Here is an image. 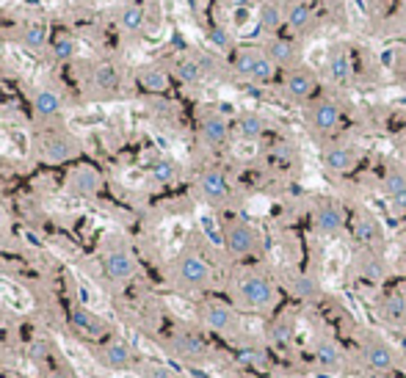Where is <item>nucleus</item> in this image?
Instances as JSON below:
<instances>
[{
	"mask_svg": "<svg viewBox=\"0 0 406 378\" xmlns=\"http://www.w3.org/2000/svg\"><path fill=\"white\" fill-rule=\"evenodd\" d=\"M282 12H279V6H274V3H263L260 6V25L266 28V31H277L279 25H282Z\"/></svg>",
	"mask_w": 406,
	"mask_h": 378,
	"instance_id": "obj_31",
	"label": "nucleus"
},
{
	"mask_svg": "<svg viewBox=\"0 0 406 378\" xmlns=\"http://www.w3.org/2000/svg\"><path fill=\"white\" fill-rule=\"evenodd\" d=\"M111 378H138V375H133V373H125V370H119V373H114Z\"/></svg>",
	"mask_w": 406,
	"mask_h": 378,
	"instance_id": "obj_46",
	"label": "nucleus"
},
{
	"mask_svg": "<svg viewBox=\"0 0 406 378\" xmlns=\"http://www.w3.org/2000/svg\"><path fill=\"white\" fill-rule=\"evenodd\" d=\"M343 227V208L334 202H326L315 210V230L323 235H334Z\"/></svg>",
	"mask_w": 406,
	"mask_h": 378,
	"instance_id": "obj_12",
	"label": "nucleus"
},
{
	"mask_svg": "<svg viewBox=\"0 0 406 378\" xmlns=\"http://www.w3.org/2000/svg\"><path fill=\"white\" fill-rule=\"evenodd\" d=\"M384 194L392 202L395 213H406V174L403 171H387L384 177Z\"/></svg>",
	"mask_w": 406,
	"mask_h": 378,
	"instance_id": "obj_10",
	"label": "nucleus"
},
{
	"mask_svg": "<svg viewBox=\"0 0 406 378\" xmlns=\"http://www.w3.org/2000/svg\"><path fill=\"white\" fill-rule=\"evenodd\" d=\"M78 301L86 312H103L108 307V301L103 298V293L86 279V276H78Z\"/></svg>",
	"mask_w": 406,
	"mask_h": 378,
	"instance_id": "obj_16",
	"label": "nucleus"
},
{
	"mask_svg": "<svg viewBox=\"0 0 406 378\" xmlns=\"http://www.w3.org/2000/svg\"><path fill=\"white\" fill-rule=\"evenodd\" d=\"M130 340H133V342H136V345H138V348H141L144 353H152V356H160V353H158V348H155L152 342H147V340H144L141 334H133Z\"/></svg>",
	"mask_w": 406,
	"mask_h": 378,
	"instance_id": "obj_45",
	"label": "nucleus"
},
{
	"mask_svg": "<svg viewBox=\"0 0 406 378\" xmlns=\"http://www.w3.org/2000/svg\"><path fill=\"white\" fill-rule=\"evenodd\" d=\"M238 298L249 307V309H268L277 298V290L274 285L260 276V274H246L241 282H238Z\"/></svg>",
	"mask_w": 406,
	"mask_h": 378,
	"instance_id": "obj_1",
	"label": "nucleus"
},
{
	"mask_svg": "<svg viewBox=\"0 0 406 378\" xmlns=\"http://www.w3.org/2000/svg\"><path fill=\"white\" fill-rule=\"evenodd\" d=\"M174 163L171 160H155V166H152V177H155V182H171L174 179Z\"/></svg>",
	"mask_w": 406,
	"mask_h": 378,
	"instance_id": "obj_40",
	"label": "nucleus"
},
{
	"mask_svg": "<svg viewBox=\"0 0 406 378\" xmlns=\"http://www.w3.org/2000/svg\"><path fill=\"white\" fill-rule=\"evenodd\" d=\"M116 80H119V75H116V69H114L111 64H103V67L94 69V83H97L100 89H114Z\"/></svg>",
	"mask_w": 406,
	"mask_h": 378,
	"instance_id": "obj_38",
	"label": "nucleus"
},
{
	"mask_svg": "<svg viewBox=\"0 0 406 378\" xmlns=\"http://www.w3.org/2000/svg\"><path fill=\"white\" fill-rule=\"evenodd\" d=\"M362 359L376 373H389L398 364V356L389 348V342H384L381 337H373V334H365L362 337Z\"/></svg>",
	"mask_w": 406,
	"mask_h": 378,
	"instance_id": "obj_2",
	"label": "nucleus"
},
{
	"mask_svg": "<svg viewBox=\"0 0 406 378\" xmlns=\"http://www.w3.org/2000/svg\"><path fill=\"white\" fill-rule=\"evenodd\" d=\"M274 72H277V64L263 53L260 61H257V67H255L252 80H257V83H271V80H274Z\"/></svg>",
	"mask_w": 406,
	"mask_h": 378,
	"instance_id": "obj_37",
	"label": "nucleus"
},
{
	"mask_svg": "<svg viewBox=\"0 0 406 378\" xmlns=\"http://www.w3.org/2000/svg\"><path fill=\"white\" fill-rule=\"evenodd\" d=\"M103 359H105V364L108 367H127V362H130V348L125 345V342H111L108 348H105V353H103Z\"/></svg>",
	"mask_w": 406,
	"mask_h": 378,
	"instance_id": "obj_26",
	"label": "nucleus"
},
{
	"mask_svg": "<svg viewBox=\"0 0 406 378\" xmlns=\"http://www.w3.org/2000/svg\"><path fill=\"white\" fill-rule=\"evenodd\" d=\"M403 135H406V124H403Z\"/></svg>",
	"mask_w": 406,
	"mask_h": 378,
	"instance_id": "obj_47",
	"label": "nucleus"
},
{
	"mask_svg": "<svg viewBox=\"0 0 406 378\" xmlns=\"http://www.w3.org/2000/svg\"><path fill=\"white\" fill-rule=\"evenodd\" d=\"M58 345H61V351L67 353L70 364L75 367V373H78L81 378H97V375H100L97 362L92 359V353H89L83 345H78V342L70 340V337H58Z\"/></svg>",
	"mask_w": 406,
	"mask_h": 378,
	"instance_id": "obj_3",
	"label": "nucleus"
},
{
	"mask_svg": "<svg viewBox=\"0 0 406 378\" xmlns=\"http://www.w3.org/2000/svg\"><path fill=\"white\" fill-rule=\"evenodd\" d=\"M144 378H171V370L163 367V364H149L147 373H144Z\"/></svg>",
	"mask_w": 406,
	"mask_h": 378,
	"instance_id": "obj_42",
	"label": "nucleus"
},
{
	"mask_svg": "<svg viewBox=\"0 0 406 378\" xmlns=\"http://www.w3.org/2000/svg\"><path fill=\"white\" fill-rule=\"evenodd\" d=\"M202 318H205V323H208L213 331H230V329L235 326V315H233L227 307H222V304L205 307V309H202Z\"/></svg>",
	"mask_w": 406,
	"mask_h": 378,
	"instance_id": "obj_19",
	"label": "nucleus"
},
{
	"mask_svg": "<svg viewBox=\"0 0 406 378\" xmlns=\"http://www.w3.org/2000/svg\"><path fill=\"white\" fill-rule=\"evenodd\" d=\"M260 56H263V53H257V50H241L238 58H235V69H238L244 78H252V75H255V67H257V61H260Z\"/></svg>",
	"mask_w": 406,
	"mask_h": 378,
	"instance_id": "obj_32",
	"label": "nucleus"
},
{
	"mask_svg": "<svg viewBox=\"0 0 406 378\" xmlns=\"http://www.w3.org/2000/svg\"><path fill=\"white\" fill-rule=\"evenodd\" d=\"M224 243H227V249H230L233 254L244 257V254H255V252H257L260 235H257V230L249 227V224H233V227L224 232Z\"/></svg>",
	"mask_w": 406,
	"mask_h": 378,
	"instance_id": "obj_4",
	"label": "nucleus"
},
{
	"mask_svg": "<svg viewBox=\"0 0 406 378\" xmlns=\"http://www.w3.org/2000/svg\"><path fill=\"white\" fill-rule=\"evenodd\" d=\"M75 323L83 329V331H89V334H97V326L92 323V318H89V312H78L75 315Z\"/></svg>",
	"mask_w": 406,
	"mask_h": 378,
	"instance_id": "obj_43",
	"label": "nucleus"
},
{
	"mask_svg": "<svg viewBox=\"0 0 406 378\" xmlns=\"http://www.w3.org/2000/svg\"><path fill=\"white\" fill-rule=\"evenodd\" d=\"M351 72H354V67H351L348 53L334 50V53L329 56V61H326V75H329L334 83H348V80H351Z\"/></svg>",
	"mask_w": 406,
	"mask_h": 378,
	"instance_id": "obj_20",
	"label": "nucleus"
},
{
	"mask_svg": "<svg viewBox=\"0 0 406 378\" xmlns=\"http://www.w3.org/2000/svg\"><path fill=\"white\" fill-rule=\"evenodd\" d=\"M277 67H290L296 61V45L290 39H274L268 45V53H266Z\"/></svg>",
	"mask_w": 406,
	"mask_h": 378,
	"instance_id": "obj_22",
	"label": "nucleus"
},
{
	"mask_svg": "<svg viewBox=\"0 0 406 378\" xmlns=\"http://www.w3.org/2000/svg\"><path fill=\"white\" fill-rule=\"evenodd\" d=\"M72 191L81 197H94L100 191V174L94 168H78L72 174Z\"/></svg>",
	"mask_w": 406,
	"mask_h": 378,
	"instance_id": "obj_21",
	"label": "nucleus"
},
{
	"mask_svg": "<svg viewBox=\"0 0 406 378\" xmlns=\"http://www.w3.org/2000/svg\"><path fill=\"white\" fill-rule=\"evenodd\" d=\"M177 271H180V279H182L185 285H191V287H202V285H208V279H211L208 263L202 260V257H196V254L182 257Z\"/></svg>",
	"mask_w": 406,
	"mask_h": 378,
	"instance_id": "obj_7",
	"label": "nucleus"
},
{
	"mask_svg": "<svg viewBox=\"0 0 406 378\" xmlns=\"http://www.w3.org/2000/svg\"><path fill=\"white\" fill-rule=\"evenodd\" d=\"M53 53H56V58H61V61H70V58L78 53V45H75V39H70V36H61V39L56 42Z\"/></svg>",
	"mask_w": 406,
	"mask_h": 378,
	"instance_id": "obj_41",
	"label": "nucleus"
},
{
	"mask_svg": "<svg viewBox=\"0 0 406 378\" xmlns=\"http://www.w3.org/2000/svg\"><path fill=\"white\" fill-rule=\"evenodd\" d=\"M238 130H241V135H244V138L255 141V138H260V135H263V130H266V122H263L260 116H255V113H246V116H241V122H238Z\"/></svg>",
	"mask_w": 406,
	"mask_h": 378,
	"instance_id": "obj_30",
	"label": "nucleus"
},
{
	"mask_svg": "<svg viewBox=\"0 0 406 378\" xmlns=\"http://www.w3.org/2000/svg\"><path fill=\"white\" fill-rule=\"evenodd\" d=\"M199 191H202V197L205 199H211V202H222L227 194H230V185H227V177L222 174V171H205L199 177Z\"/></svg>",
	"mask_w": 406,
	"mask_h": 378,
	"instance_id": "obj_11",
	"label": "nucleus"
},
{
	"mask_svg": "<svg viewBox=\"0 0 406 378\" xmlns=\"http://www.w3.org/2000/svg\"><path fill=\"white\" fill-rule=\"evenodd\" d=\"M0 304H3L6 309H12V312H17V315L34 309L31 293L23 285H17L12 279H3V276H0Z\"/></svg>",
	"mask_w": 406,
	"mask_h": 378,
	"instance_id": "obj_5",
	"label": "nucleus"
},
{
	"mask_svg": "<svg viewBox=\"0 0 406 378\" xmlns=\"http://www.w3.org/2000/svg\"><path fill=\"white\" fill-rule=\"evenodd\" d=\"M354 238L362 243V246H373L381 241V227L378 221L370 216V213H356L354 219Z\"/></svg>",
	"mask_w": 406,
	"mask_h": 378,
	"instance_id": "obj_14",
	"label": "nucleus"
},
{
	"mask_svg": "<svg viewBox=\"0 0 406 378\" xmlns=\"http://www.w3.org/2000/svg\"><path fill=\"white\" fill-rule=\"evenodd\" d=\"M354 163H356V152L351 146H329L323 152V166L332 168V171H337V174L351 171Z\"/></svg>",
	"mask_w": 406,
	"mask_h": 378,
	"instance_id": "obj_15",
	"label": "nucleus"
},
{
	"mask_svg": "<svg viewBox=\"0 0 406 378\" xmlns=\"http://www.w3.org/2000/svg\"><path fill=\"white\" fill-rule=\"evenodd\" d=\"M103 265H105V274L111 279H116V282H125V279H130L136 274V263H133V257L127 252H111Z\"/></svg>",
	"mask_w": 406,
	"mask_h": 378,
	"instance_id": "obj_13",
	"label": "nucleus"
},
{
	"mask_svg": "<svg viewBox=\"0 0 406 378\" xmlns=\"http://www.w3.org/2000/svg\"><path fill=\"white\" fill-rule=\"evenodd\" d=\"M72 144L67 141V138H50L47 144H45V157L50 160V163H61V160H67V157H72Z\"/></svg>",
	"mask_w": 406,
	"mask_h": 378,
	"instance_id": "obj_24",
	"label": "nucleus"
},
{
	"mask_svg": "<svg viewBox=\"0 0 406 378\" xmlns=\"http://www.w3.org/2000/svg\"><path fill=\"white\" fill-rule=\"evenodd\" d=\"M230 135V127H227V119L219 116V113H211L202 119V138L208 144H224Z\"/></svg>",
	"mask_w": 406,
	"mask_h": 378,
	"instance_id": "obj_18",
	"label": "nucleus"
},
{
	"mask_svg": "<svg viewBox=\"0 0 406 378\" xmlns=\"http://www.w3.org/2000/svg\"><path fill=\"white\" fill-rule=\"evenodd\" d=\"M378 318L387 326H406V293H392L378 301Z\"/></svg>",
	"mask_w": 406,
	"mask_h": 378,
	"instance_id": "obj_9",
	"label": "nucleus"
},
{
	"mask_svg": "<svg viewBox=\"0 0 406 378\" xmlns=\"http://www.w3.org/2000/svg\"><path fill=\"white\" fill-rule=\"evenodd\" d=\"M310 20H312V12H310V6H304V3H296V6L288 12V25H290L293 31L307 28Z\"/></svg>",
	"mask_w": 406,
	"mask_h": 378,
	"instance_id": "obj_33",
	"label": "nucleus"
},
{
	"mask_svg": "<svg viewBox=\"0 0 406 378\" xmlns=\"http://www.w3.org/2000/svg\"><path fill=\"white\" fill-rule=\"evenodd\" d=\"M202 69H205V64L196 61V58H182L177 64V78L185 80V83H199L202 80Z\"/></svg>",
	"mask_w": 406,
	"mask_h": 378,
	"instance_id": "obj_27",
	"label": "nucleus"
},
{
	"mask_svg": "<svg viewBox=\"0 0 406 378\" xmlns=\"http://www.w3.org/2000/svg\"><path fill=\"white\" fill-rule=\"evenodd\" d=\"M260 3H268V0H260Z\"/></svg>",
	"mask_w": 406,
	"mask_h": 378,
	"instance_id": "obj_48",
	"label": "nucleus"
},
{
	"mask_svg": "<svg viewBox=\"0 0 406 378\" xmlns=\"http://www.w3.org/2000/svg\"><path fill=\"white\" fill-rule=\"evenodd\" d=\"M23 42H25L28 50H42L47 45V28L42 23H31L23 34Z\"/></svg>",
	"mask_w": 406,
	"mask_h": 378,
	"instance_id": "obj_29",
	"label": "nucleus"
},
{
	"mask_svg": "<svg viewBox=\"0 0 406 378\" xmlns=\"http://www.w3.org/2000/svg\"><path fill=\"white\" fill-rule=\"evenodd\" d=\"M268 337H271V342L274 345H288L290 342V337H293V323L290 320H277V323H271V329H268Z\"/></svg>",
	"mask_w": 406,
	"mask_h": 378,
	"instance_id": "obj_35",
	"label": "nucleus"
},
{
	"mask_svg": "<svg viewBox=\"0 0 406 378\" xmlns=\"http://www.w3.org/2000/svg\"><path fill=\"white\" fill-rule=\"evenodd\" d=\"M285 89H288V94H290L293 100H307V97L312 94V89H315V78H312L307 69H296V72L288 75Z\"/></svg>",
	"mask_w": 406,
	"mask_h": 378,
	"instance_id": "obj_17",
	"label": "nucleus"
},
{
	"mask_svg": "<svg viewBox=\"0 0 406 378\" xmlns=\"http://www.w3.org/2000/svg\"><path fill=\"white\" fill-rule=\"evenodd\" d=\"M141 86L149 89V91H166L169 78H166V72H160V69H144V72H141Z\"/></svg>",
	"mask_w": 406,
	"mask_h": 378,
	"instance_id": "obj_34",
	"label": "nucleus"
},
{
	"mask_svg": "<svg viewBox=\"0 0 406 378\" xmlns=\"http://www.w3.org/2000/svg\"><path fill=\"white\" fill-rule=\"evenodd\" d=\"M177 348H180V353H185V356H199V353H205V342H202L199 337H193V334H182V337H177Z\"/></svg>",
	"mask_w": 406,
	"mask_h": 378,
	"instance_id": "obj_36",
	"label": "nucleus"
},
{
	"mask_svg": "<svg viewBox=\"0 0 406 378\" xmlns=\"http://www.w3.org/2000/svg\"><path fill=\"white\" fill-rule=\"evenodd\" d=\"M34 105H36V113L39 116H56L61 111V97L53 91V89H42L36 97H34Z\"/></svg>",
	"mask_w": 406,
	"mask_h": 378,
	"instance_id": "obj_23",
	"label": "nucleus"
},
{
	"mask_svg": "<svg viewBox=\"0 0 406 378\" xmlns=\"http://www.w3.org/2000/svg\"><path fill=\"white\" fill-rule=\"evenodd\" d=\"M384 263H381V257H376V254H365L362 260H359V276H365V279H370V282H381L384 279Z\"/></svg>",
	"mask_w": 406,
	"mask_h": 378,
	"instance_id": "obj_25",
	"label": "nucleus"
},
{
	"mask_svg": "<svg viewBox=\"0 0 406 378\" xmlns=\"http://www.w3.org/2000/svg\"><path fill=\"white\" fill-rule=\"evenodd\" d=\"M211 42H213L216 47H227V45H230V36H227L224 28H213V31H211Z\"/></svg>",
	"mask_w": 406,
	"mask_h": 378,
	"instance_id": "obj_44",
	"label": "nucleus"
},
{
	"mask_svg": "<svg viewBox=\"0 0 406 378\" xmlns=\"http://www.w3.org/2000/svg\"><path fill=\"white\" fill-rule=\"evenodd\" d=\"M312 359H315V367L323 370V373H337V370L343 367V351H340L332 340H326V337H321V340L315 342Z\"/></svg>",
	"mask_w": 406,
	"mask_h": 378,
	"instance_id": "obj_6",
	"label": "nucleus"
},
{
	"mask_svg": "<svg viewBox=\"0 0 406 378\" xmlns=\"http://www.w3.org/2000/svg\"><path fill=\"white\" fill-rule=\"evenodd\" d=\"M290 287H293V293L301 296V298H315V296H318V285H315V279H310V276H296V279L290 282Z\"/></svg>",
	"mask_w": 406,
	"mask_h": 378,
	"instance_id": "obj_39",
	"label": "nucleus"
},
{
	"mask_svg": "<svg viewBox=\"0 0 406 378\" xmlns=\"http://www.w3.org/2000/svg\"><path fill=\"white\" fill-rule=\"evenodd\" d=\"M119 23H122V28L125 31H141L144 28V9L141 6H136V3H130V6H125L122 9V17H119Z\"/></svg>",
	"mask_w": 406,
	"mask_h": 378,
	"instance_id": "obj_28",
	"label": "nucleus"
},
{
	"mask_svg": "<svg viewBox=\"0 0 406 378\" xmlns=\"http://www.w3.org/2000/svg\"><path fill=\"white\" fill-rule=\"evenodd\" d=\"M307 122H310L312 130L329 133V130H334V127L340 124V108H337L334 102H318V105L310 108Z\"/></svg>",
	"mask_w": 406,
	"mask_h": 378,
	"instance_id": "obj_8",
	"label": "nucleus"
}]
</instances>
